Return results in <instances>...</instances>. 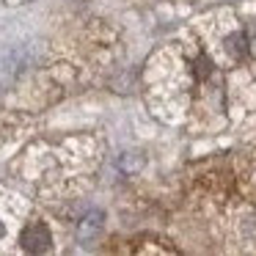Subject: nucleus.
<instances>
[{"label":"nucleus","mask_w":256,"mask_h":256,"mask_svg":"<svg viewBox=\"0 0 256 256\" xmlns=\"http://www.w3.org/2000/svg\"><path fill=\"white\" fill-rule=\"evenodd\" d=\"M196 72H198V78H204V74L210 72V64H206L204 58H201V61H198V69H196Z\"/></svg>","instance_id":"nucleus-5"},{"label":"nucleus","mask_w":256,"mask_h":256,"mask_svg":"<svg viewBox=\"0 0 256 256\" xmlns=\"http://www.w3.org/2000/svg\"><path fill=\"white\" fill-rule=\"evenodd\" d=\"M20 242H22V248L28 250V254H44V250H50V245H52L50 228H47L44 223H30V226L22 228Z\"/></svg>","instance_id":"nucleus-1"},{"label":"nucleus","mask_w":256,"mask_h":256,"mask_svg":"<svg viewBox=\"0 0 256 256\" xmlns=\"http://www.w3.org/2000/svg\"><path fill=\"white\" fill-rule=\"evenodd\" d=\"M102 223H105V215H102L100 210H91L88 215L78 223V240L80 242H91V240H96V234L102 232Z\"/></svg>","instance_id":"nucleus-2"},{"label":"nucleus","mask_w":256,"mask_h":256,"mask_svg":"<svg viewBox=\"0 0 256 256\" xmlns=\"http://www.w3.org/2000/svg\"><path fill=\"white\" fill-rule=\"evenodd\" d=\"M3 234H6V226H3V220H0V237H3Z\"/></svg>","instance_id":"nucleus-6"},{"label":"nucleus","mask_w":256,"mask_h":256,"mask_svg":"<svg viewBox=\"0 0 256 256\" xmlns=\"http://www.w3.org/2000/svg\"><path fill=\"white\" fill-rule=\"evenodd\" d=\"M226 50L232 52L234 58H242L245 52H248V44H245L242 34H234V36H228V39H226Z\"/></svg>","instance_id":"nucleus-3"},{"label":"nucleus","mask_w":256,"mask_h":256,"mask_svg":"<svg viewBox=\"0 0 256 256\" xmlns=\"http://www.w3.org/2000/svg\"><path fill=\"white\" fill-rule=\"evenodd\" d=\"M118 166L124 168V174H135V171H140V168H144V157L135 154V152H130V154L122 157V162H118Z\"/></svg>","instance_id":"nucleus-4"}]
</instances>
